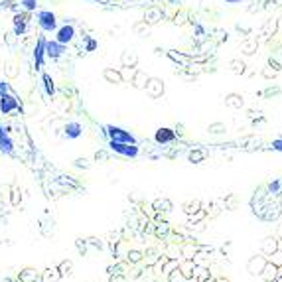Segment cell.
Returning a JSON list of instances; mask_svg holds the SVG:
<instances>
[{
  "mask_svg": "<svg viewBox=\"0 0 282 282\" xmlns=\"http://www.w3.org/2000/svg\"><path fill=\"white\" fill-rule=\"evenodd\" d=\"M117 154H122V156H130V158H134V156H138V146L136 144H128V142H115V140H111V144H109Z\"/></svg>",
  "mask_w": 282,
  "mask_h": 282,
  "instance_id": "3957f363",
  "label": "cell"
},
{
  "mask_svg": "<svg viewBox=\"0 0 282 282\" xmlns=\"http://www.w3.org/2000/svg\"><path fill=\"white\" fill-rule=\"evenodd\" d=\"M36 20H38V26H40L43 32H53L57 30V18L51 10H40L36 14Z\"/></svg>",
  "mask_w": 282,
  "mask_h": 282,
  "instance_id": "6da1fadb",
  "label": "cell"
},
{
  "mask_svg": "<svg viewBox=\"0 0 282 282\" xmlns=\"http://www.w3.org/2000/svg\"><path fill=\"white\" fill-rule=\"evenodd\" d=\"M202 156L203 154H200V152H196V154L192 152V154H190V158H192V160H202Z\"/></svg>",
  "mask_w": 282,
  "mask_h": 282,
  "instance_id": "d6986e66",
  "label": "cell"
},
{
  "mask_svg": "<svg viewBox=\"0 0 282 282\" xmlns=\"http://www.w3.org/2000/svg\"><path fill=\"white\" fill-rule=\"evenodd\" d=\"M43 57H45V38L40 36L36 47H34V63H36V69H40L41 65H43Z\"/></svg>",
  "mask_w": 282,
  "mask_h": 282,
  "instance_id": "ba28073f",
  "label": "cell"
},
{
  "mask_svg": "<svg viewBox=\"0 0 282 282\" xmlns=\"http://www.w3.org/2000/svg\"><path fill=\"white\" fill-rule=\"evenodd\" d=\"M12 24H14V34L16 36H22L28 30V16L26 14H16L14 20H12Z\"/></svg>",
  "mask_w": 282,
  "mask_h": 282,
  "instance_id": "9c48e42d",
  "label": "cell"
},
{
  "mask_svg": "<svg viewBox=\"0 0 282 282\" xmlns=\"http://www.w3.org/2000/svg\"><path fill=\"white\" fill-rule=\"evenodd\" d=\"M105 128H107V134H109V138H111V140H115V142H128V144H136V138H134L128 130L121 128V126L107 124Z\"/></svg>",
  "mask_w": 282,
  "mask_h": 282,
  "instance_id": "7a4b0ae2",
  "label": "cell"
},
{
  "mask_svg": "<svg viewBox=\"0 0 282 282\" xmlns=\"http://www.w3.org/2000/svg\"><path fill=\"white\" fill-rule=\"evenodd\" d=\"M279 190H281V182H275V184H271V192L279 194Z\"/></svg>",
  "mask_w": 282,
  "mask_h": 282,
  "instance_id": "ac0fdd59",
  "label": "cell"
},
{
  "mask_svg": "<svg viewBox=\"0 0 282 282\" xmlns=\"http://www.w3.org/2000/svg\"><path fill=\"white\" fill-rule=\"evenodd\" d=\"M6 89H8V85H6L4 81H0V95H2V93H6Z\"/></svg>",
  "mask_w": 282,
  "mask_h": 282,
  "instance_id": "ffe728a7",
  "label": "cell"
},
{
  "mask_svg": "<svg viewBox=\"0 0 282 282\" xmlns=\"http://www.w3.org/2000/svg\"><path fill=\"white\" fill-rule=\"evenodd\" d=\"M65 53V43H59L57 40L47 41L45 40V55L51 57V59H57Z\"/></svg>",
  "mask_w": 282,
  "mask_h": 282,
  "instance_id": "5b68a950",
  "label": "cell"
},
{
  "mask_svg": "<svg viewBox=\"0 0 282 282\" xmlns=\"http://www.w3.org/2000/svg\"><path fill=\"white\" fill-rule=\"evenodd\" d=\"M73 38H75V28L71 24H65V26H61L55 32V40L59 41V43H69Z\"/></svg>",
  "mask_w": 282,
  "mask_h": 282,
  "instance_id": "8992f818",
  "label": "cell"
},
{
  "mask_svg": "<svg viewBox=\"0 0 282 282\" xmlns=\"http://www.w3.org/2000/svg\"><path fill=\"white\" fill-rule=\"evenodd\" d=\"M273 150H277V152H282V138H277V140H273Z\"/></svg>",
  "mask_w": 282,
  "mask_h": 282,
  "instance_id": "2e32d148",
  "label": "cell"
},
{
  "mask_svg": "<svg viewBox=\"0 0 282 282\" xmlns=\"http://www.w3.org/2000/svg\"><path fill=\"white\" fill-rule=\"evenodd\" d=\"M209 130H211V132H223V130H225V126H223V124H211V126H209Z\"/></svg>",
  "mask_w": 282,
  "mask_h": 282,
  "instance_id": "e0dca14e",
  "label": "cell"
},
{
  "mask_svg": "<svg viewBox=\"0 0 282 282\" xmlns=\"http://www.w3.org/2000/svg\"><path fill=\"white\" fill-rule=\"evenodd\" d=\"M20 4H22V8L28 10V12H34V10L38 8V2H36V0H22Z\"/></svg>",
  "mask_w": 282,
  "mask_h": 282,
  "instance_id": "9a60e30c",
  "label": "cell"
},
{
  "mask_svg": "<svg viewBox=\"0 0 282 282\" xmlns=\"http://www.w3.org/2000/svg\"><path fill=\"white\" fill-rule=\"evenodd\" d=\"M225 103L229 105V107H237V109H241L243 107V99L239 95H229L227 99H225Z\"/></svg>",
  "mask_w": 282,
  "mask_h": 282,
  "instance_id": "5bb4252c",
  "label": "cell"
},
{
  "mask_svg": "<svg viewBox=\"0 0 282 282\" xmlns=\"http://www.w3.org/2000/svg\"><path fill=\"white\" fill-rule=\"evenodd\" d=\"M154 138H156L158 144H166V142H172V140L176 138V132H174L172 128H158Z\"/></svg>",
  "mask_w": 282,
  "mask_h": 282,
  "instance_id": "8fae6325",
  "label": "cell"
},
{
  "mask_svg": "<svg viewBox=\"0 0 282 282\" xmlns=\"http://www.w3.org/2000/svg\"><path fill=\"white\" fill-rule=\"evenodd\" d=\"M41 81H43V89H45V95H53L55 93V85H53V79L47 75V73H43L41 75Z\"/></svg>",
  "mask_w": 282,
  "mask_h": 282,
  "instance_id": "4fadbf2b",
  "label": "cell"
},
{
  "mask_svg": "<svg viewBox=\"0 0 282 282\" xmlns=\"http://www.w3.org/2000/svg\"><path fill=\"white\" fill-rule=\"evenodd\" d=\"M0 152H4V154L14 152V142H12V138L8 136V132L2 126H0Z\"/></svg>",
  "mask_w": 282,
  "mask_h": 282,
  "instance_id": "30bf717a",
  "label": "cell"
},
{
  "mask_svg": "<svg viewBox=\"0 0 282 282\" xmlns=\"http://www.w3.org/2000/svg\"><path fill=\"white\" fill-rule=\"evenodd\" d=\"M63 130H65V136H67V138H79L81 134H83V126L75 121L67 122Z\"/></svg>",
  "mask_w": 282,
  "mask_h": 282,
  "instance_id": "7c38bea8",
  "label": "cell"
},
{
  "mask_svg": "<svg viewBox=\"0 0 282 282\" xmlns=\"http://www.w3.org/2000/svg\"><path fill=\"white\" fill-rule=\"evenodd\" d=\"M267 259L265 257H255V259H251L249 261V265H247V269H249V273L251 275H263L265 273V269H267Z\"/></svg>",
  "mask_w": 282,
  "mask_h": 282,
  "instance_id": "52a82bcc",
  "label": "cell"
},
{
  "mask_svg": "<svg viewBox=\"0 0 282 282\" xmlns=\"http://www.w3.org/2000/svg\"><path fill=\"white\" fill-rule=\"evenodd\" d=\"M95 45H97V43H95L93 40H89V43H87V47H89V49H95Z\"/></svg>",
  "mask_w": 282,
  "mask_h": 282,
  "instance_id": "44dd1931",
  "label": "cell"
},
{
  "mask_svg": "<svg viewBox=\"0 0 282 282\" xmlns=\"http://www.w3.org/2000/svg\"><path fill=\"white\" fill-rule=\"evenodd\" d=\"M18 109H20V105H18V101H16L14 95H8V93H2L0 95V113L2 115H8V113L18 111Z\"/></svg>",
  "mask_w": 282,
  "mask_h": 282,
  "instance_id": "277c9868",
  "label": "cell"
}]
</instances>
